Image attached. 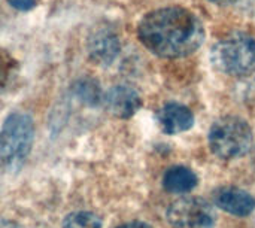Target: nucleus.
<instances>
[{
	"label": "nucleus",
	"instance_id": "2eb2a0df",
	"mask_svg": "<svg viewBox=\"0 0 255 228\" xmlns=\"http://www.w3.org/2000/svg\"><path fill=\"white\" fill-rule=\"evenodd\" d=\"M117 228H151V226H148L146 223H142V221H131V223H126Z\"/></svg>",
	"mask_w": 255,
	"mask_h": 228
},
{
	"label": "nucleus",
	"instance_id": "7ed1b4c3",
	"mask_svg": "<svg viewBox=\"0 0 255 228\" xmlns=\"http://www.w3.org/2000/svg\"><path fill=\"white\" fill-rule=\"evenodd\" d=\"M214 67L230 76H244L255 67V37L235 31L220 39L211 52Z\"/></svg>",
	"mask_w": 255,
	"mask_h": 228
},
{
	"label": "nucleus",
	"instance_id": "1a4fd4ad",
	"mask_svg": "<svg viewBox=\"0 0 255 228\" xmlns=\"http://www.w3.org/2000/svg\"><path fill=\"white\" fill-rule=\"evenodd\" d=\"M161 130L167 134H178L190 130L194 124L193 112L181 103H167L157 114Z\"/></svg>",
	"mask_w": 255,
	"mask_h": 228
},
{
	"label": "nucleus",
	"instance_id": "39448f33",
	"mask_svg": "<svg viewBox=\"0 0 255 228\" xmlns=\"http://www.w3.org/2000/svg\"><path fill=\"white\" fill-rule=\"evenodd\" d=\"M167 221L173 228H214L217 214L202 197H182L169 206Z\"/></svg>",
	"mask_w": 255,
	"mask_h": 228
},
{
	"label": "nucleus",
	"instance_id": "20e7f679",
	"mask_svg": "<svg viewBox=\"0 0 255 228\" xmlns=\"http://www.w3.org/2000/svg\"><path fill=\"white\" fill-rule=\"evenodd\" d=\"M211 151L221 160H236L253 148V130L239 116H223L217 119L208 134Z\"/></svg>",
	"mask_w": 255,
	"mask_h": 228
},
{
	"label": "nucleus",
	"instance_id": "6e6552de",
	"mask_svg": "<svg viewBox=\"0 0 255 228\" xmlns=\"http://www.w3.org/2000/svg\"><path fill=\"white\" fill-rule=\"evenodd\" d=\"M214 202L224 212L236 217H248L255 209V199L247 191L235 187H226L214 194Z\"/></svg>",
	"mask_w": 255,
	"mask_h": 228
},
{
	"label": "nucleus",
	"instance_id": "9b49d317",
	"mask_svg": "<svg viewBox=\"0 0 255 228\" xmlns=\"http://www.w3.org/2000/svg\"><path fill=\"white\" fill-rule=\"evenodd\" d=\"M63 228H102V220L93 212H73L66 217Z\"/></svg>",
	"mask_w": 255,
	"mask_h": 228
},
{
	"label": "nucleus",
	"instance_id": "ddd939ff",
	"mask_svg": "<svg viewBox=\"0 0 255 228\" xmlns=\"http://www.w3.org/2000/svg\"><path fill=\"white\" fill-rule=\"evenodd\" d=\"M15 67H16L15 60L4 49L0 48V88L7 85V82L15 73Z\"/></svg>",
	"mask_w": 255,
	"mask_h": 228
},
{
	"label": "nucleus",
	"instance_id": "f257e3e1",
	"mask_svg": "<svg viewBox=\"0 0 255 228\" xmlns=\"http://www.w3.org/2000/svg\"><path fill=\"white\" fill-rule=\"evenodd\" d=\"M137 36L152 54L161 58H182L202 46L205 28L191 10L167 6L146 13L139 22Z\"/></svg>",
	"mask_w": 255,
	"mask_h": 228
},
{
	"label": "nucleus",
	"instance_id": "9d476101",
	"mask_svg": "<svg viewBox=\"0 0 255 228\" xmlns=\"http://www.w3.org/2000/svg\"><path fill=\"white\" fill-rule=\"evenodd\" d=\"M197 176L196 173L184 166H175L170 167L163 178V187L166 191L172 194H185L190 193L197 187Z\"/></svg>",
	"mask_w": 255,
	"mask_h": 228
},
{
	"label": "nucleus",
	"instance_id": "0eeeda50",
	"mask_svg": "<svg viewBox=\"0 0 255 228\" xmlns=\"http://www.w3.org/2000/svg\"><path fill=\"white\" fill-rule=\"evenodd\" d=\"M103 102L106 109L118 118H130L142 106V100L137 91L127 85L111 88L103 97Z\"/></svg>",
	"mask_w": 255,
	"mask_h": 228
},
{
	"label": "nucleus",
	"instance_id": "dca6fc26",
	"mask_svg": "<svg viewBox=\"0 0 255 228\" xmlns=\"http://www.w3.org/2000/svg\"><path fill=\"white\" fill-rule=\"evenodd\" d=\"M0 228H22L19 224L13 223V221H9V220H3L0 218Z\"/></svg>",
	"mask_w": 255,
	"mask_h": 228
},
{
	"label": "nucleus",
	"instance_id": "a211bd4d",
	"mask_svg": "<svg viewBox=\"0 0 255 228\" xmlns=\"http://www.w3.org/2000/svg\"><path fill=\"white\" fill-rule=\"evenodd\" d=\"M254 164H255V149H254Z\"/></svg>",
	"mask_w": 255,
	"mask_h": 228
},
{
	"label": "nucleus",
	"instance_id": "f8f14e48",
	"mask_svg": "<svg viewBox=\"0 0 255 228\" xmlns=\"http://www.w3.org/2000/svg\"><path fill=\"white\" fill-rule=\"evenodd\" d=\"M75 91L78 94V97L87 103V105H97L99 102H102V91L99 88V85L91 81V79H82L76 84L75 87Z\"/></svg>",
	"mask_w": 255,
	"mask_h": 228
},
{
	"label": "nucleus",
	"instance_id": "4468645a",
	"mask_svg": "<svg viewBox=\"0 0 255 228\" xmlns=\"http://www.w3.org/2000/svg\"><path fill=\"white\" fill-rule=\"evenodd\" d=\"M7 3H9L12 7H15L16 10L25 12V10L33 9V7L37 4V0H7Z\"/></svg>",
	"mask_w": 255,
	"mask_h": 228
},
{
	"label": "nucleus",
	"instance_id": "423d86ee",
	"mask_svg": "<svg viewBox=\"0 0 255 228\" xmlns=\"http://www.w3.org/2000/svg\"><path fill=\"white\" fill-rule=\"evenodd\" d=\"M121 49L117 33L108 27L96 28L88 37V55L100 66H111Z\"/></svg>",
	"mask_w": 255,
	"mask_h": 228
},
{
	"label": "nucleus",
	"instance_id": "f03ea898",
	"mask_svg": "<svg viewBox=\"0 0 255 228\" xmlns=\"http://www.w3.org/2000/svg\"><path fill=\"white\" fill-rule=\"evenodd\" d=\"M34 142V122L28 114L12 112L0 130V163L18 169L27 160Z\"/></svg>",
	"mask_w": 255,
	"mask_h": 228
},
{
	"label": "nucleus",
	"instance_id": "f3484780",
	"mask_svg": "<svg viewBox=\"0 0 255 228\" xmlns=\"http://www.w3.org/2000/svg\"><path fill=\"white\" fill-rule=\"evenodd\" d=\"M212 3H217V4H227V3H233L236 0H209Z\"/></svg>",
	"mask_w": 255,
	"mask_h": 228
}]
</instances>
